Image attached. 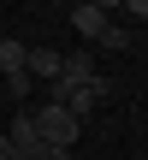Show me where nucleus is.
Returning <instances> with one entry per match:
<instances>
[{
	"label": "nucleus",
	"mask_w": 148,
	"mask_h": 160,
	"mask_svg": "<svg viewBox=\"0 0 148 160\" xmlns=\"http://www.w3.org/2000/svg\"><path fill=\"white\" fill-rule=\"evenodd\" d=\"M101 48H113V53H119V48H131V30H119V24H107V30H101Z\"/></svg>",
	"instance_id": "6"
},
{
	"label": "nucleus",
	"mask_w": 148,
	"mask_h": 160,
	"mask_svg": "<svg viewBox=\"0 0 148 160\" xmlns=\"http://www.w3.org/2000/svg\"><path fill=\"white\" fill-rule=\"evenodd\" d=\"M71 30H77L83 42H101V30H107V12L83 0V6H71Z\"/></svg>",
	"instance_id": "4"
},
{
	"label": "nucleus",
	"mask_w": 148,
	"mask_h": 160,
	"mask_svg": "<svg viewBox=\"0 0 148 160\" xmlns=\"http://www.w3.org/2000/svg\"><path fill=\"white\" fill-rule=\"evenodd\" d=\"M0 160H6V131H0Z\"/></svg>",
	"instance_id": "10"
},
{
	"label": "nucleus",
	"mask_w": 148,
	"mask_h": 160,
	"mask_svg": "<svg viewBox=\"0 0 148 160\" xmlns=\"http://www.w3.org/2000/svg\"><path fill=\"white\" fill-rule=\"evenodd\" d=\"M6 89H12V95H18V101H24V95H30V89H36V83H30V71H6Z\"/></svg>",
	"instance_id": "7"
},
{
	"label": "nucleus",
	"mask_w": 148,
	"mask_h": 160,
	"mask_svg": "<svg viewBox=\"0 0 148 160\" xmlns=\"http://www.w3.org/2000/svg\"><path fill=\"white\" fill-rule=\"evenodd\" d=\"M59 59H65V53H53V48H30V53H24L30 83H59Z\"/></svg>",
	"instance_id": "3"
},
{
	"label": "nucleus",
	"mask_w": 148,
	"mask_h": 160,
	"mask_svg": "<svg viewBox=\"0 0 148 160\" xmlns=\"http://www.w3.org/2000/svg\"><path fill=\"white\" fill-rule=\"evenodd\" d=\"M36 113V137L47 142V148H71L77 137H83V119H71L59 101H47V107H30Z\"/></svg>",
	"instance_id": "1"
},
{
	"label": "nucleus",
	"mask_w": 148,
	"mask_h": 160,
	"mask_svg": "<svg viewBox=\"0 0 148 160\" xmlns=\"http://www.w3.org/2000/svg\"><path fill=\"white\" fill-rule=\"evenodd\" d=\"M36 160H71V148H47V142H42V148H36Z\"/></svg>",
	"instance_id": "8"
},
{
	"label": "nucleus",
	"mask_w": 148,
	"mask_h": 160,
	"mask_svg": "<svg viewBox=\"0 0 148 160\" xmlns=\"http://www.w3.org/2000/svg\"><path fill=\"white\" fill-rule=\"evenodd\" d=\"M24 53H30V42H12V36H0V71H24Z\"/></svg>",
	"instance_id": "5"
},
{
	"label": "nucleus",
	"mask_w": 148,
	"mask_h": 160,
	"mask_svg": "<svg viewBox=\"0 0 148 160\" xmlns=\"http://www.w3.org/2000/svg\"><path fill=\"white\" fill-rule=\"evenodd\" d=\"M101 71H95V53L89 48H77V53H65L59 59V83H71V89H83V83H95Z\"/></svg>",
	"instance_id": "2"
},
{
	"label": "nucleus",
	"mask_w": 148,
	"mask_h": 160,
	"mask_svg": "<svg viewBox=\"0 0 148 160\" xmlns=\"http://www.w3.org/2000/svg\"><path fill=\"white\" fill-rule=\"evenodd\" d=\"M89 6H101V12H113V6H125V0H89Z\"/></svg>",
	"instance_id": "9"
}]
</instances>
